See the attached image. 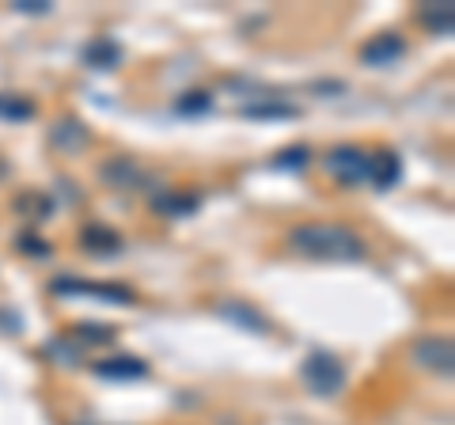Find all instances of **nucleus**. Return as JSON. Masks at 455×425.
I'll return each mask as SVG.
<instances>
[{"instance_id": "nucleus-4", "label": "nucleus", "mask_w": 455, "mask_h": 425, "mask_svg": "<svg viewBox=\"0 0 455 425\" xmlns=\"http://www.w3.org/2000/svg\"><path fill=\"white\" fill-rule=\"evenodd\" d=\"M414 357H418L421 368H429V373L448 376L451 373V338L448 334L418 338V342H414Z\"/></svg>"}, {"instance_id": "nucleus-2", "label": "nucleus", "mask_w": 455, "mask_h": 425, "mask_svg": "<svg viewBox=\"0 0 455 425\" xmlns=\"http://www.w3.org/2000/svg\"><path fill=\"white\" fill-rule=\"evenodd\" d=\"M300 373H304V384L315 395H338L341 384H346V368H341V361L334 353H323V349L311 353Z\"/></svg>"}, {"instance_id": "nucleus-13", "label": "nucleus", "mask_w": 455, "mask_h": 425, "mask_svg": "<svg viewBox=\"0 0 455 425\" xmlns=\"http://www.w3.org/2000/svg\"><path fill=\"white\" fill-rule=\"evenodd\" d=\"M118 61H122V46L114 38H95L84 50V65L92 68H118Z\"/></svg>"}, {"instance_id": "nucleus-11", "label": "nucleus", "mask_w": 455, "mask_h": 425, "mask_svg": "<svg viewBox=\"0 0 455 425\" xmlns=\"http://www.w3.org/2000/svg\"><path fill=\"white\" fill-rule=\"evenodd\" d=\"M95 373L103 380H145L148 376V365L140 357H107L95 365Z\"/></svg>"}, {"instance_id": "nucleus-17", "label": "nucleus", "mask_w": 455, "mask_h": 425, "mask_svg": "<svg viewBox=\"0 0 455 425\" xmlns=\"http://www.w3.org/2000/svg\"><path fill=\"white\" fill-rule=\"evenodd\" d=\"M224 316L228 319H235V323H243V327H251V331H269V323H266V316H259L254 308H247V304H224Z\"/></svg>"}, {"instance_id": "nucleus-19", "label": "nucleus", "mask_w": 455, "mask_h": 425, "mask_svg": "<svg viewBox=\"0 0 455 425\" xmlns=\"http://www.w3.org/2000/svg\"><path fill=\"white\" fill-rule=\"evenodd\" d=\"M73 334H84V342H110L114 327H107V323H76Z\"/></svg>"}, {"instance_id": "nucleus-1", "label": "nucleus", "mask_w": 455, "mask_h": 425, "mask_svg": "<svg viewBox=\"0 0 455 425\" xmlns=\"http://www.w3.org/2000/svg\"><path fill=\"white\" fill-rule=\"evenodd\" d=\"M289 247L304 259H319V262H361L368 254V244L341 229V224H300L289 232Z\"/></svg>"}, {"instance_id": "nucleus-12", "label": "nucleus", "mask_w": 455, "mask_h": 425, "mask_svg": "<svg viewBox=\"0 0 455 425\" xmlns=\"http://www.w3.org/2000/svg\"><path fill=\"white\" fill-rule=\"evenodd\" d=\"M103 175L110 187H118V190H137V182L145 179L140 175V167L133 164V160H125V156H118V160H110V164H103Z\"/></svg>"}, {"instance_id": "nucleus-14", "label": "nucleus", "mask_w": 455, "mask_h": 425, "mask_svg": "<svg viewBox=\"0 0 455 425\" xmlns=\"http://www.w3.org/2000/svg\"><path fill=\"white\" fill-rule=\"evenodd\" d=\"M0 118L8 122H31L35 118V103L23 95H4L0 92Z\"/></svg>"}, {"instance_id": "nucleus-5", "label": "nucleus", "mask_w": 455, "mask_h": 425, "mask_svg": "<svg viewBox=\"0 0 455 425\" xmlns=\"http://www.w3.org/2000/svg\"><path fill=\"white\" fill-rule=\"evenodd\" d=\"M406 53V42H403V35H395V31H383V35H376L372 42H364L361 46V61L364 65H391V61H398Z\"/></svg>"}, {"instance_id": "nucleus-20", "label": "nucleus", "mask_w": 455, "mask_h": 425, "mask_svg": "<svg viewBox=\"0 0 455 425\" xmlns=\"http://www.w3.org/2000/svg\"><path fill=\"white\" fill-rule=\"evenodd\" d=\"M247 118H296V107H269V103H254L243 107Z\"/></svg>"}, {"instance_id": "nucleus-24", "label": "nucleus", "mask_w": 455, "mask_h": 425, "mask_svg": "<svg viewBox=\"0 0 455 425\" xmlns=\"http://www.w3.org/2000/svg\"><path fill=\"white\" fill-rule=\"evenodd\" d=\"M0 175H4V164H0Z\"/></svg>"}, {"instance_id": "nucleus-8", "label": "nucleus", "mask_w": 455, "mask_h": 425, "mask_svg": "<svg viewBox=\"0 0 455 425\" xmlns=\"http://www.w3.org/2000/svg\"><path fill=\"white\" fill-rule=\"evenodd\" d=\"M197 205H202V197L190 194V190H167V194H160V197L152 202V209L160 212V217H175V221L194 217Z\"/></svg>"}, {"instance_id": "nucleus-23", "label": "nucleus", "mask_w": 455, "mask_h": 425, "mask_svg": "<svg viewBox=\"0 0 455 425\" xmlns=\"http://www.w3.org/2000/svg\"><path fill=\"white\" fill-rule=\"evenodd\" d=\"M23 251L42 259V254H50V244H42V239H35V236H23Z\"/></svg>"}, {"instance_id": "nucleus-22", "label": "nucleus", "mask_w": 455, "mask_h": 425, "mask_svg": "<svg viewBox=\"0 0 455 425\" xmlns=\"http://www.w3.org/2000/svg\"><path fill=\"white\" fill-rule=\"evenodd\" d=\"M16 12H23V16H46L50 4H42V0H20Z\"/></svg>"}, {"instance_id": "nucleus-6", "label": "nucleus", "mask_w": 455, "mask_h": 425, "mask_svg": "<svg viewBox=\"0 0 455 425\" xmlns=\"http://www.w3.org/2000/svg\"><path fill=\"white\" fill-rule=\"evenodd\" d=\"M53 293H88V296H99V301H114V304H133L137 301L133 289H125V285H88V281H68V277H57L53 281Z\"/></svg>"}, {"instance_id": "nucleus-7", "label": "nucleus", "mask_w": 455, "mask_h": 425, "mask_svg": "<svg viewBox=\"0 0 455 425\" xmlns=\"http://www.w3.org/2000/svg\"><path fill=\"white\" fill-rule=\"evenodd\" d=\"M398 175H403V164H398V156L391 148H379V152L368 156V175L364 179H372L379 190H391L398 182Z\"/></svg>"}, {"instance_id": "nucleus-21", "label": "nucleus", "mask_w": 455, "mask_h": 425, "mask_svg": "<svg viewBox=\"0 0 455 425\" xmlns=\"http://www.w3.org/2000/svg\"><path fill=\"white\" fill-rule=\"evenodd\" d=\"M277 167H292V172H300V167H307V148H304V145L284 148L281 160H277Z\"/></svg>"}, {"instance_id": "nucleus-18", "label": "nucleus", "mask_w": 455, "mask_h": 425, "mask_svg": "<svg viewBox=\"0 0 455 425\" xmlns=\"http://www.w3.org/2000/svg\"><path fill=\"white\" fill-rule=\"evenodd\" d=\"M175 107L182 110V115H202V110H209V107H212V95H209V92H187Z\"/></svg>"}, {"instance_id": "nucleus-16", "label": "nucleus", "mask_w": 455, "mask_h": 425, "mask_svg": "<svg viewBox=\"0 0 455 425\" xmlns=\"http://www.w3.org/2000/svg\"><path fill=\"white\" fill-rule=\"evenodd\" d=\"M421 23L433 35H451V4H429L421 8Z\"/></svg>"}, {"instance_id": "nucleus-3", "label": "nucleus", "mask_w": 455, "mask_h": 425, "mask_svg": "<svg viewBox=\"0 0 455 425\" xmlns=\"http://www.w3.org/2000/svg\"><path fill=\"white\" fill-rule=\"evenodd\" d=\"M326 167L331 175L341 182V187H357V182L368 175V152L357 145H338L326 152Z\"/></svg>"}, {"instance_id": "nucleus-10", "label": "nucleus", "mask_w": 455, "mask_h": 425, "mask_svg": "<svg viewBox=\"0 0 455 425\" xmlns=\"http://www.w3.org/2000/svg\"><path fill=\"white\" fill-rule=\"evenodd\" d=\"M50 140L57 148H65V152H80V148L92 145V133H88V125H84L80 118H65L61 125H53Z\"/></svg>"}, {"instance_id": "nucleus-15", "label": "nucleus", "mask_w": 455, "mask_h": 425, "mask_svg": "<svg viewBox=\"0 0 455 425\" xmlns=\"http://www.w3.org/2000/svg\"><path fill=\"white\" fill-rule=\"evenodd\" d=\"M16 209H23V212H27V217H31V221H46L50 212H53V202H50L46 194H35V190H27V194H20V197H16Z\"/></svg>"}, {"instance_id": "nucleus-9", "label": "nucleus", "mask_w": 455, "mask_h": 425, "mask_svg": "<svg viewBox=\"0 0 455 425\" xmlns=\"http://www.w3.org/2000/svg\"><path fill=\"white\" fill-rule=\"evenodd\" d=\"M80 247L88 251V254H118L122 251V236L114 232V229H107V224H88V229L80 232Z\"/></svg>"}]
</instances>
